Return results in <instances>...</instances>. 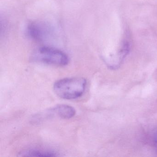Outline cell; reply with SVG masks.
Masks as SVG:
<instances>
[{"label":"cell","mask_w":157,"mask_h":157,"mask_svg":"<svg viewBox=\"0 0 157 157\" xmlns=\"http://www.w3.org/2000/svg\"><path fill=\"white\" fill-rule=\"evenodd\" d=\"M87 81L84 78H66L57 81L54 85L55 93L60 98L73 100L82 96L85 92Z\"/></svg>","instance_id":"obj_1"},{"label":"cell","mask_w":157,"mask_h":157,"mask_svg":"<svg viewBox=\"0 0 157 157\" xmlns=\"http://www.w3.org/2000/svg\"><path fill=\"white\" fill-rule=\"evenodd\" d=\"M75 108L71 105L66 104H61L56 105L48 112L44 113L45 116L41 117H57L62 119H70L72 118L76 114Z\"/></svg>","instance_id":"obj_4"},{"label":"cell","mask_w":157,"mask_h":157,"mask_svg":"<svg viewBox=\"0 0 157 157\" xmlns=\"http://www.w3.org/2000/svg\"><path fill=\"white\" fill-rule=\"evenodd\" d=\"M27 33L33 40L38 42H44L53 36L54 29L47 23L35 22L28 25Z\"/></svg>","instance_id":"obj_3"},{"label":"cell","mask_w":157,"mask_h":157,"mask_svg":"<svg viewBox=\"0 0 157 157\" xmlns=\"http://www.w3.org/2000/svg\"><path fill=\"white\" fill-rule=\"evenodd\" d=\"M34 60L55 66L67 65L69 59L61 50L50 47L44 46L38 48L33 55Z\"/></svg>","instance_id":"obj_2"},{"label":"cell","mask_w":157,"mask_h":157,"mask_svg":"<svg viewBox=\"0 0 157 157\" xmlns=\"http://www.w3.org/2000/svg\"><path fill=\"white\" fill-rule=\"evenodd\" d=\"M20 156L23 157H51L57 156V153L53 151L40 149L32 148L22 151Z\"/></svg>","instance_id":"obj_5"},{"label":"cell","mask_w":157,"mask_h":157,"mask_svg":"<svg viewBox=\"0 0 157 157\" xmlns=\"http://www.w3.org/2000/svg\"><path fill=\"white\" fill-rule=\"evenodd\" d=\"M153 140H154V145H155V148H156V149L157 150V128L156 131H155V133H154Z\"/></svg>","instance_id":"obj_6"}]
</instances>
